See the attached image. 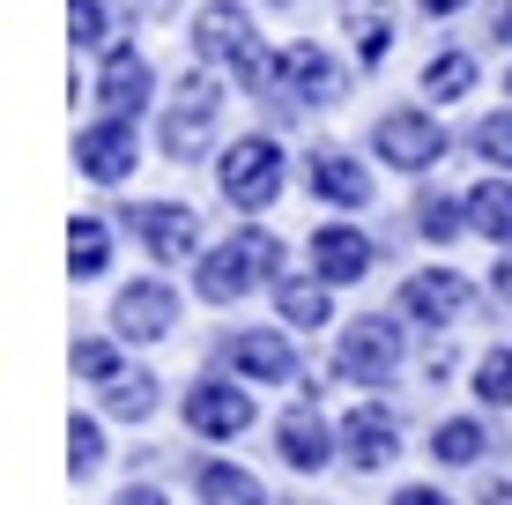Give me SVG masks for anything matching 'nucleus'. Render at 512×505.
Returning a JSON list of instances; mask_svg holds the SVG:
<instances>
[{
	"label": "nucleus",
	"instance_id": "16",
	"mask_svg": "<svg viewBox=\"0 0 512 505\" xmlns=\"http://www.w3.org/2000/svg\"><path fill=\"white\" fill-rule=\"evenodd\" d=\"M305 186L327 208H372V164L349 149H305Z\"/></svg>",
	"mask_w": 512,
	"mask_h": 505
},
{
	"label": "nucleus",
	"instance_id": "20",
	"mask_svg": "<svg viewBox=\"0 0 512 505\" xmlns=\"http://www.w3.org/2000/svg\"><path fill=\"white\" fill-rule=\"evenodd\" d=\"M423 104H461L475 82H483V67H475V52H461V45H446V52H431L423 60Z\"/></svg>",
	"mask_w": 512,
	"mask_h": 505
},
{
	"label": "nucleus",
	"instance_id": "31",
	"mask_svg": "<svg viewBox=\"0 0 512 505\" xmlns=\"http://www.w3.org/2000/svg\"><path fill=\"white\" fill-rule=\"evenodd\" d=\"M468 149L483 156L490 171H512V104H505V112H490V119H475V127H468Z\"/></svg>",
	"mask_w": 512,
	"mask_h": 505
},
{
	"label": "nucleus",
	"instance_id": "3",
	"mask_svg": "<svg viewBox=\"0 0 512 505\" xmlns=\"http://www.w3.org/2000/svg\"><path fill=\"white\" fill-rule=\"evenodd\" d=\"M453 149V134L438 127L431 104H394V112L372 119V156L386 171H409V179H423V171H438Z\"/></svg>",
	"mask_w": 512,
	"mask_h": 505
},
{
	"label": "nucleus",
	"instance_id": "21",
	"mask_svg": "<svg viewBox=\"0 0 512 505\" xmlns=\"http://www.w3.org/2000/svg\"><path fill=\"white\" fill-rule=\"evenodd\" d=\"M468 223H475V238H490V246H512V179L505 171H490V179L468 186Z\"/></svg>",
	"mask_w": 512,
	"mask_h": 505
},
{
	"label": "nucleus",
	"instance_id": "36",
	"mask_svg": "<svg viewBox=\"0 0 512 505\" xmlns=\"http://www.w3.org/2000/svg\"><path fill=\"white\" fill-rule=\"evenodd\" d=\"M112 505H171V498H164V491H149V483H127V491H119Z\"/></svg>",
	"mask_w": 512,
	"mask_h": 505
},
{
	"label": "nucleus",
	"instance_id": "33",
	"mask_svg": "<svg viewBox=\"0 0 512 505\" xmlns=\"http://www.w3.org/2000/svg\"><path fill=\"white\" fill-rule=\"evenodd\" d=\"M483 23H490V45H505V52H512V0H490Z\"/></svg>",
	"mask_w": 512,
	"mask_h": 505
},
{
	"label": "nucleus",
	"instance_id": "7",
	"mask_svg": "<svg viewBox=\"0 0 512 505\" xmlns=\"http://www.w3.org/2000/svg\"><path fill=\"white\" fill-rule=\"evenodd\" d=\"M127 231L141 238V253L164 260V268L201 260V216H193L186 201H134L127 208Z\"/></svg>",
	"mask_w": 512,
	"mask_h": 505
},
{
	"label": "nucleus",
	"instance_id": "27",
	"mask_svg": "<svg viewBox=\"0 0 512 505\" xmlns=\"http://www.w3.org/2000/svg\"><path fill=\"white\" fill-rule=\"evenodd\" d=\"M416 231L431 238V246H453L461 231H475V223H468V194H438V186L416 194Z\"/></svg>",
	"mask_w": 512,
	"mask_h": 505
},
{
	"label": "nucleus",
	"instance_id": "12",
	"mask_svg": "<svg viewBox=\"0 0 512 505\" xmlns=\"http://www.w3.org/2000/svg\"><path fill=\"white\" fill-rule=\"evenodd\" d=\"M223 357H231V372H238V379H253V387L305 379V364H297V342L282 335V327H245V335L223 342Z\"/></svg>",
	"mask_w": 512,
	"mask_h": 505
},
{
	"label": "nucleus",
	"instance_id": "30",
	"mask_svg": "<svg viewBox=\"0 0 512 505\" xmlns=\"http://www.w3.org/2000/svg\"><path fill=\"white\" fill-rule=\"evenodd\" d=\"M468 379H475V402L483 409H512V350H483Z\"/></svg>",
	"mask_w": 512,
	"mask_h": 505
},
{
	"label": "nucleus",
	"instance_id": "35",
	"mask_svg": "<svg viewBox=\"0 0 512 505\" xmlns=\"http://www.w3.org/2000/svg\"><path fill=\"white\" fill-rule=\"evenodd\" d=\"M490 298H498V305H512V253L498 260V268H490Z\"/></svg>",
	"mask_w": 512,
	"mask_h": 505
},
{
	"label": "nucleus",
	"instance_id": "5",
	"mask_svg": "<svg viewBox=\"0 0 512 505\" xmlns=\"http://www.w3.org/2000/svg\"><path fill=\"white\" fill-rule=\"evenodd\" d=\"M179 416H186V431L193 439H245V431H253V387H245V379H193L186 387V402H179Z\"/></svg>",
	"mask_w": 512,
	"mask_h": 505
},
{
	"label": "nucleus",
	"instance_id": "19",
	"mask_svg": "<svg viewBox=\"0 0 512 505\" xmlns=\"http://www.w3.org/2000/svg\"><path fill=\"white\" fill-rule=\"evenodd\" d=\"M208 134H216V112L179 104V97H171V112L156 119V149H164L171 164H201V156H208Z\"/></svg>",
	"mask_w": 512,
	"mask_h": 505
},
{
	"label": "nucleus",
	"instance_id": "13",
	"mask_svg": "<svg viewBox=\"0 0 512 505\" xmlns=\"http://www.w3.org/2000/svg\"><path fill=\"white\" fill-rule=\"evenodd\" d=\"M275 454H282V468H297V476H320V468L342 454V431L320 416V402H297L275 424Z\"/></svg>",
	"mask_w": 512,
	"mask_h": 505
},
{
	"label": "nucleus",
	"instance_id": "9",
	"mask_svg": "<svg viewBox=\"0 0 512 505\" xmlns=\"http://www.w3.org/2000/svg\"><path fill=\"white\" fill-rule=\"evenodd\" d=\"M468 305H475V283L453 268H416L394 298V312L409 327H453V320H468Z\"/></svg>",
	"mask_w": 512,
	"mask_h": 505
},
{
	"label": "nucleus",
	"instance_id": "2",
	"mask_svg": "<svg viewBox=\"0 0 512 505\" xmlns=\"http://www.w3.org/2000/svg\"><path fill=\"white\" fill-rule=\"evenodd\" d=\"M282 179H290V156H282L275 134H238V142L216 156V186H223V201L245 208V216L275 208V201H282Z\"/></svg>",
	"mask_w": 512,
	"mask_h": 505
},
{
	"label": "nucleus",
	"instance_id": "4",
	"mask_svg": "<svg viewBox=\"0 0 512 505\" xmlns=\"http://www.w3.org/2000/svg\"><path fill=\"white\" fill-rule=\"evenodd\" d=\"M394 372H401V320L394 312L349 320L342 342H334V379H349V387H386Z\"/></svg>",
	"mask_w": 512,
	"mask_h": 505
},
{
	"label": "nucleus",
	"instance_id": "15",
	"mask_svg": "<svg viewBox=\"0 0 512 505\" xmlns=\"http://www.w3.org/2000/svg\"><path fill=\"white\" fill-rule=\"evenodd\" d=\"M334 431H342V461H349V468H364V476L401 454V416L386 409V402H357Z\"/></svg>",
	"mask_w": 512,
	"mask_h": 505
},
{
	"label": "nucleus",
	"instance_id": "26",
	"mask_svg": "<svg viewBox=\"0 0 512 505\" xmlns=\"http://www.w3.org/2000/svg\"><path fill=\"white\" fill-rule=\"evenodd\" d=\"M156 402H164L156 372H119L112 387H104V416H119V424H149Z\"/></svg>",
	"mask_w": 512,
	"mask_h": 505
},
{
	"label": "nucleus",
	"instance_id": "39",
	"mask_svg": "<svg viewBox=\"0 0 512 505\" xmlns=\"http://www.w3.org/2000/svg\"><path fill=\"white\" fill-rule=\"evenodd\" d=\"M268 8H297V0H268Z\"/></svg>",
	"mask_w": 512,
	"mask_h": 505
},
{
	"label": "nucleus",
	"instance_id": "29",
	"mask_svg": "<svg viewBox=\"0 0 512 505\" xmlns=\"http://www.w3.org/2000/svg\"><path fill=\"white\" fill-rule=\"evenodd\" d=\"M119 372H127V364H119V335H82V342H75V379L112 387Z\"/></svg>",
	"mask_w": 512,
	"mask_h": 505
},
{
	"label": "nucleus",
	"instance_id": "32",
	"mask_svg": "<svg viewBox=\"0 0 512 505\" xmlns=\"http://www.w3.org/2000/svg\"><path fill=\"white\" fill-rule=\"evenodd\" d=\"M67 468H75L82 483L104 468V424L97 416H75V424H67Z\"/></svg>",
	"mask_w": 512,
	"mask_h": 505
},
{
	"label": "nucleus",
	"instance_id": "23",
	"mask_svg": "<svg viewBox=\"0 0 512 505\" xmlns=\"http://www.w3.org/2000/svg\"><path fill=\"white\" fill-rule=\"evenodd\" d=\"M193 498L201 505H268L253 468H231V461H201L193 468Z\"/></svg>",
	"mask_w": 512,
	"mask_h": 505
},
{
	"label": "nucleus",
	"instance_id": "10",
	"mask_svg": "<svg viewBox=\"0 0 512 505\" xmlns=\"http://www.w3.org/2000/svg\"><path fill=\"white\" fill-rule=\"evenodd\" d=\"M171 327H179V290L164 283V275H141L112 298V335L119 342H164Z\"/></svg>",
	"mask_w": 512,
	"mask_h": 505
},
{
	"label": "nucleus",
	"instance_id": "1",
	"mask_svg": "<svg viewBox=\"0 0 512 505\" xmlns=\"http://www.w3.org/2000/svg\"><path fill=\"white\" fill-rule=\"evenodd\" d=\"M282 238L260 231V223H245V231H231L223 246H208L201 260H193V298L201 305H238L253 298L260 283H282Z\"/></svg>",
	"mask_w": 512,
	"mask_h": 505
},
{
	"label": "nucleus",
	"instance_id": "24",
	"mask_svg": "<svg viewBox=\"0 0 512 505\" xmlns=\"http://www.w3.org/2000/svg\"><path fill=\"white\" fill-rule=\"evenodd\" d=\"M104 268H112V223L104 216H75L67 223V275H75V283H97Z\"/></svg>",
	"mask_w": 512,
	"mask_h": 505
},
{
	"label": "nucleus",
	"instance_id": "18",
	"mask_svg": "<svg viewBox=\"0 0 512 505\" xmlns=\"http://www.w3.org/2000/svg\"><path fill=\"white\" fill-rule=\"evenodd\" d=\"M275 312H282V327H297V335H320V327L334 320V283L327 275H282L275 283Z\"/></svg>",
	"mask_w": 512,
	"mask_h": 505
},
{
	"label": "nucleus",
	"instance_id": "11",
	"mask_svg": "<svg viewBox=\"0 0 512 505\" xmlns=\"http://www.w3.org/2000/svg\"><path fill=\"white\" fill-rule=\"evenodd\" d=\"M149 97H156V67H149V52H141V45L97 52V104H104V112L141 119V112H149Z\"/></svg>",
	"mask_w": 512,
	"mask_h": 505
},
{
	"label": "nucleus",
	"instance_id": "25",
	"mask_svg": "<svg viewBox=\"0 0 512 505\" xmlns=\"http://www.w3.org/2000/svg\"><path fill=\"white\" fill-rule=\"evenodd\" d=\"M490 454V431L475 424V416H446V424H431V461L446 468H475Z\"/></svg>",
	"mask_w": 512,
	"mask_h": 505
},
{
	"label": "nucleus",
	"instance_id": "34",
	"mask_svg": "<svg viewBox=\"0 0 512 505\" xmlns=\"http://www.w3.org/2000/svg\"><path fill=\"white\" fill-rule=\"evenodd\" d=\"M394 505H453V498L431 491V483H409V491H394Z\"/></svg>",
	"mask_w": 512,
	"mask_h": 505
},
{
	"label": "nucleus",
	"instance_id": "28",
	"mask_svg": "<svg viewBox=\"0 0 512 505\" xmlns=\"http://www.w3.org/2000/svg\"><path fill=\"white\" fill-rule=\"evenodd\" d=\"M67 38H75L82 52H112V8L104 0H67Z\"/></svg>",
	"mask_w": 512,
	"mask_h": 505
},
{
	"label": "nucleus",
	"instance_id": "17",
	"mask_svg": "<svg viewBox=\"0 0 512 505\" xmlns=\"http://www.w3.org/2000/svg\"><path fill=\"white\" fill-rule=\"evenodd\" d=\"M186 38H193V60H223V67H231L260 30H253V8H245V0H201Z\"/></svg>",
	"mask_w": 512,
	"mask_h": 505
},
{
	"label": "nucleus",
	"instance_id": "22",
	"mask_svg": "<svg viewBox=\"0 0 512 505\" xmlns=\"http://www.w3.org/2000/svg\"><path fill=\"white\" fill-rule=\"evenodd\" d=\"M342 23H349V38H357V67H386V52H394V15H386V0H342Z\"/></svg>",
	"mask_w": 512,
	"mask_h": 505
},
{
	"label": "nucleus",
	"instance_id": "6",
	"mask_svg": "<svg viewBox=\"0 0 512 505\" xmlns=\"http://www.w3.org/2000/svg\"><path fill=\"white\" fill-rule=\"evenodd\" d=\"M134 164H141V134H134V119L97 112L90 127L75 134V171H82L90 186H127V179H134Z\"/></svg>",
	"mask_w": 512,
	"mask_h": 505
},
{
	"label": "nucleus",
	"instance_id": "14",
	"mask_svg": "<svg viewBox=\"0 0 512 505\" xmlns=\"http://www.w3.org/2000/svg\"><path fill=\"white\" fill-rule=\"evenodd\" d=\"M305 260H312V275H327V283L342 290V283H364V275H372L379 246H372V231H357V223H320V231L305 238Z\"/></svg>",
	"mask_w": 512,
	"mask_h": 505
},
{
	"label": "nucleus",
	"instance_id": "38",
	"mask_svg": "<svg viewBox=\"0 0 512 505\" xmlns=\"http://www.w3.org/2000/svg\"><path fill=\"white\" fill-rule=\"evenodd\" d=\"M483 505H512V483H490V491H483Z\"/></svg>",
	"mask_w": 512,
	"mask_h": 505
},
{
	"label": "nucleus",
	"instance_id": "8",
	"mask_svg": "<svg viewBox=\"0 0 512 505\" xmlns=\"http://www.w3.org/2000/svg\"><path fill=\"white\" fill-rule=\"evenodd\" d=\"M342 97H349V75H342V60H334L327 45H312V38L282 45V104L327 112V104H342Z\"/></svg>",
	"mask_w": 512,
	"mask_h": 505
},
{
	"label": "nucleus",
	"instance_id": "37",
	"mask_svg": "<svg viewBox=\"0 0 512 505\" xmlns=\"http://www.w3.org/2000/svg\"><path fill=\"white\" fill-rule=\"evenodd\" d=\"M416 8H423V15H431V23H446V15H461V8H468V0H416Z\"/></svg>",
	"mask_w": 512,
	"mask_h": 505
},
{
	"label": "nucleus",
	"instance_id": "40",
	"mask_svg": "<svg viewBox=\"0 0 512 505\" xmlns=\"http://www.w3.org/2000/svg\"><path fill=\"white\" fill-rule=\"evenodd\" d=\"M505 97H512V67H505Z\"/></svg>",
	"mask_w": 512,
	"mask_h": 505
}]
</instances>
